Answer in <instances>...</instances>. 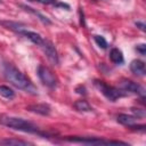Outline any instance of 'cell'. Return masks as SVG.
Returning a JSON list of instances; mask_svg holds the SVG:
<instances>
[{"instance_id": "1", "label": "cell", "mask_w": 146, "mask_h": 146, "mask_svg": "<svg viewBox=\"0 0 146 146\" xmlns=\"http://www.w3.org/2000/svg\"><path fill=\"white\" fill-rule=\"evenodd\" d=\"M3 75L5 78L13 84L15 86L16 88L18 89H22L29 94H33L35 95L36 94V88L35 86L31 82V80L25 76L17 67H15L13 64H9V63H6L3 65Z\"/></svg>"}, {"instance_id": "2", "label": "cell", "mask_w": 146, "mask_h": 146, "mask_svg": "<svg viewBox=\"0 0 146 146\" xmlns=\"http://www.w3.org/2000/svg\"><path fill=\"white\" fill-rule=\"evenodd\" d=\"M0 124L8 127L14 130L23 131V132H29V133H38L41 136H47V133L40 131L39 127L35 125L34 123L24 120L22 117H15V116H8V115H0Z\"/></svg>"}, {"instance_id": "3", "label": "cell", "mask_w": 146, "mask_h": 146, "mask_svg": "<svg viewBox=\"0 0 146 146\" xmlns=\"http://www.w3.org/2000/svg\"><path fill=\"white\" fill-rule=\"evenodd\" d=\"M95 86L96 88L111 102H115L116 99L119 98H122L124 96L128 95V92H125L124 90L120 89V88H114L112 86H108L106 84L104 81H99V80H96L95 81Z\"/></svg>"}, {"instance_id": "4", "label": "cell", "mask_w": 146, "mask_h": 146, "mask_svg": "<svg viewBox=\"0 0 146 146\" xmlns=\"http://www.w3.org/2000/svg\"><path fill=\"white\" fill-rule=\"evenodd\" d=\"M65 140L71 143H80V144H87V145H127L124 141L120 140H108V139H102L96 137H66Z\"/></svg>"}, {"instance_id": "5", "label": "cell", "mask_w": 146, "mask_h": 146, "mask_svg": "<svg viewBox=\"0 0 146 146\" xmlns=\"http://www.w3.org/2000/svg\"><path fill=\"white\" fill-rule=\"evenodd\" d=\"M38 75L41 80V82L49 87V88H55L56 84H57V79L56 76L54 75V73L51 72L50 68H48L47 66H42L40 65L39 68H38Z\"/></svg>"}, {"instance_id": "6", "label": "cell", "mask_w": 146, "mask_h": 146, "mask_svg": "<svg viewBox=\"0 0 146 146\" xmlns=\"http://www.w3.org/2000/svg\"><path fill=\"white\" fill-rule=\"evenodd\" d=\"M119 88L122 89V90H124L125 92L137 94V95L140 96L141 98L145 97V89H144L140 84H138V83H136V82H133V81H131V80L122 79V80L119 82Z\"/></svg>"}, {"instance_id": "7", "label": "cell", "mask_w": 146, "mask_h": 146, "mask_svg": "<svg viewBox=\"0 0 146 146\" xmlns=\"http://www.w3.org/2000/svg\"><path fill=\"white\" fill-rule=\"evenodd\" d=\"M41 48H42V50L44 51V54H46V56L48 57V59L52 63V64H58V55H57V51H56V48L54 47V44L50 42V41H48V40H43V42L41 43V46H40Z\"/></svg>"}, {"instance_id": "8", "label": "cell", "mask_w": 146, "mask_h": 146, "mask_svg": "<svg viewBox=\"0 0 146 146\" xmlns=\"http://www.w3.org/2000/svg\"><path fill=\"white\" fill-rule=\"evenodd\" d=\"M130 70L133 74L138 75V76H144L146 73V66L145 63L140 59H133L130 63Z\"/></svg>"}, {"instance_id": "9", "label": "cell", "mask_w": 146, "mask_h": 146, "mask_svg": "<svg viewBox=\"0 0 146 146\" xmlns=\"http://www.w3.org/2000/svg\"><path fill=\"white\" fill-rule=\"evenodd\" d=\"M21 35H24L25 38H27L29 40H31V41H32L34 44H36V46H41V43L43 42V39H42V36H41L39 33L33 32V31H30V30H27V29L23 30V31L21 32Z\"/></svg>"}, {"instance_id": "10", "label": "cell", "mask_w": 146, "mask_h": 146, "mask_svg": "<svg viewBox=\"0 0 146 146\" xmlns=\"http://www.w3.org/2000/svg\"><path fill=\"white\" fill-rule=\"evenodd\" d=\"M27 110L36 113V114H41V115H49L50 114V106L48 104H34V105H30L27 106Z\"/></svg>"}, {"instance_id": "11", "label": "cell", "mask_w": 146, "mask_h": 146, "mask_svg": "<svg viewBox=\"0 0 146 146\" xmlns=\"http://www.w3.org/2000/svg\"><path fill=\"white\" fill-rule=\"evenodd\" d=\"M0 24L2 26H5L6 29L11 30V31H14V32H16L18 34H21V32L23 30L27 29L25 25H23L21 23H17V22H13V21H0Z\"/></svg>"}, {"instance_id": "12", "label": "cell", "mask_w": 146, "mask_h": 146, "mask_svg": "<svg viewBox=\"0 0 146 146\" xmlns=\"http://www.w3.org/2000/svg\"><path fill=\"white\" fill-rule=\"evenodd\" d=\"M137 119L136 116H132V115H128V114H119L117 116V122L123 124V125H127V127H130L132 124H135L137 122Z\"/></svg>"}, {"instance_id": "13", "label": "cell", "mask_w": 146, "mask_h": 146, "mask_svg": "<svg viewBox=\"0 0 146 146\" xmlns=\"http://www.w3.org/2000/svg\"><path fill=\"white\" fill-rule=\"evenodd\" d=\"M110 59L114 63V64H122L123 63V54L120 49L117 48H113L110 51Z\"/></svg>"}, {"instance_id": "14", "label": "cell", "mask_w": 146, "mask_h": 146, "mask_svg": "<svg viewBox=\"0 0 146 146\" xmlns=\"http://www.w3.org/2000/svg\"><path fill=\"white\" fill-rule=\"evenodd\" d=\"M74 108L79 112H90L92 111V107L89 105V103L84 99H80V100H76L74 103Z\"/></svg>"}, {"instance_id": "15", "label": "cell", "mask_w": 146, "mask_h": 146, "mask_svg": "<svg viewBox=\"0 0 146 146\" xmlns=\"http://www.w3.org/2000/svg\"><path fill=\"white\" fill-rule=\"evenodd\" d=\"M0 145H33V144L21 139H0Z\"/></svg>"}, {"instance_id": "16", "label": "cell", "mask_w": 146, "mask_h": 146, "mask_svg": "<svg viewBox=\"0 0 146 146\" xmlns=\"http://www.w3.org/2000/svg\"><path fill=\"white\" fill-rule=\"evenodd\" d=\"M0 96L7 98V99H13L15 97V92L11 88L7 86H0Z\"/></svg>"}, {"instance_id": "17", "label": "cell", "mask_w": 146, "mask_h": 146, "mask_svg": "<svg viewBox=\"0 0 146 146\" xmlns=\"http://www.w3.org/2000/svg\"><path fill=\"white\" fill-rule=\"evenodd\" d=\"M22 7H23V8L25 9V10H27V11L32 13L33 15L38 16V17H39V19H40V21H41L42 23H44V24H50V23H51V22H50V21H49V19H48V18L46 17V16H43V15H42V14H40L39 11L34 10L33 8H31V7H27V6H23V5H22Z\"/></svg>"}, {"instance_id": "18", "label": "cell", "mask_w": 146, "mask_h": 146, "mask_svg": "<svg viewBox=\"0 0 146 146\" xmlns=\"http://www.w3.org/2000/svg\"><path fill=\"white\" fill-rule=\"evenodd\" d=\"M94 39H95V42L97 43V46L99 48H102V49H106L107 48V41L104 39V36H102V35H95Z\"/></svg>"}, {"instance_id": "19", "label": "cell", "mask_w": 146, "mask_h": 146, "mask_svg": "<svg viewBox=\"0 0 146 146\" xmlns=\"http://www.w3.org/2000/svg\"><path fill=\"white\" fill-rule=\"evenodd\" d=\"M135 49H136V50H137V52H139L141 56H145V54H146V46H145L144 43L137 44Z\"/></svg>"}, {"instance_id": "20", "label": "cell", "mask_w": 146, "mask_h": 146, "mask_svg": "<svg viewBox=\"0 0 146 146\" xmlns=\"http://www.w3.org/2000/svg\"><path fill=\"white\" fill-rule=\"evenodd\" d=\"M131 112L132 113H135V116L136 117H143V116H145V112H144V110H140V108H131Z\"/></svg>"}, {"instance_id": "21", "label": "cell", "mask_w": 146, "mask_h": 146, "mask_svg": "<svg viewBox=\"0 0 146 146\" xmlns=\"http://www.w3.org/2000/svg\"><path fill=\"white\" fill-rule=\"evenodd\" d=\"M75 90H76V92H78V94H81V95H86V88H84L83 86H79V87H78Z\"/></svg>"}, {"instance_id": "22", "label": "cell", "mask_w": 146, "mask_h": 146, "mask_svg": "<svg viewBox=\"0 0 146 146\" xmlns=\"http://www.w3.org/2000/svg\"><path fill=\"white\" fill-rule=\"evenodd\" d=\"M40 3H43V5H50V3H54L56 2V0H38Z\"/></svg>"}, {"instance_id": "23", "label": "cell", "mask_w": 146, "mask_h": 146, "mask_svg": "<svg viewBox=\"0 0 146 146\" xmlns=\"http://www.w3.org/2000/svg\"><path fill=\"white\" fill-rule=\"evenodd\" d=\"M136 26L139 27L141 31H145V27H146L145 24H144V23H140V22H136Z\"/></svg>"}]
</instances>
